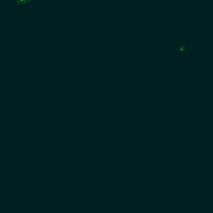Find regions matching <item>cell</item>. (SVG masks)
Segmentation results:
<instances>
[{"label": "cell", "mask_w": 213, "mask_h": 213, "mask_svg": "<svg viewBox=\"0 0 213 213\" xmlns=\"http://www.w3.org/2000/svg\"><path fill=\"white\" fill-rule=\"evenodd\" d=\"M179 53H183L184 50H186V45H184V43H179Z\"/></svg>", "instance_id": "obj_1"}]
</instances>
